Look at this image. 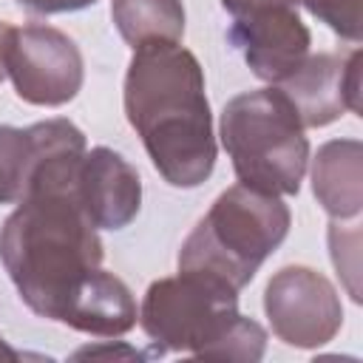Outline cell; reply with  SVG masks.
I'll return each instance as SVG.
<instances>
[{
	"mask_svg": "<svg viewBox=\"0 0 363 363\" xmlns=\"http://www.w3.org/2000/svg\"><path fill=\"white\" fill-rule=\"evenodd\" d=\"M37 142L28 128L0 125V204H17L28 187Z\"/></svg>",
	"mask_w": 363,
	"mask_h": 363,
	"instance_id": "14",
	"label": "cell"
},
{
	"mask_svg": "<svg viewBox=\"0 0 363 363\" xmlns=\"http://www.w3.org/2000/svg\"><path fill=\"white\" fill-rule=\"evenodd\" d=\"M139 323L156 354L190 352L255 363L267 352V329L238 312V292L196 272L153 281L142 298Z\"/></svg>",
	"mask_w": 363,
	"mask_h": 363,
	"instance_id": "3",
	"label": "cell"
},
{
	"mask_svg": "<svg viewBox=\"0 0 363 363\" xmlns=\"http://www.w3.org/2000/svg\"><path fill=\"white\" fill-rule=\"evenodd\" d=\"M6 74L23 102L60 108L79 94L85 62L79 45L65 31L34 23L14 28L6 54Z\"/></svg>",
	"mask_w": 363,
	"mask_h": 363,
	"instance_id": "6",
	"label": "cell"
},
{
	"mask_svg": "<svg viewBox=\"0 0 363 363\" xmlns=\"http://www.w3.org/2000/svg\"><path fill=\"white\" fill-rule=\"evenodd\" d=\"M122 105L170 187H199L216 167L204 68L182 43H145L128 62Z\"/></svg>",
	"mask_w": 363,
	"mask_h": 363,
	"instance_id": "2",
	"label": "cell"
},
{
	"mask_svg": "<svg viewBox=\"0 0 363 363\" xmlns=\"http://www.w3.org/2000/svg\"><path fill=\"white\" fill-rule=\"evenodd\" d=\"M11 34H14V26H9V23L0 20V82L9 77V74H6V54H9Z\"/></svg>",
	"mask_w": 363,
	"mask_h": 363,
	"instance_id": "18",
	"label": "cell"
},
{
	"mask_svg": "<svg viewBox=\"0 0 363 363\" xmlns=\"http://www.w3.org/2000/svg\"><path fill=\"white\" fill-rule=\"evenodd\" d=\"M303 9L326 23L337 37L349 43H360L363 37V23H360V3L363 0H298Z\"/></svg>",
	"mask_w": 363,
	"mask_h": 363,
	"instance_id": "15",
	"label": "cell"
},
{
	"mask_svg": "<svg viewBox=\"0 0 363 363\" xmlns=\"http://www.w3.org/2000/svg\"><path fill=\"white\" fill-rule=\"evenodd\" d=\"M136 320H139V312L128 284L119 275L99 267L77 292L62 323L85 335L119 337V335H128L136 326Z\"/></svg>",
	"mask_w": 363,
	"mask_h": 363,
	"instance_id": "12",
	"label": "cell"
},
{
	"mask_svg": "<svg viewBox=\"0 0 363 363\" xmlns=\"http://www.w3.org/2000/svg\"><path fill=\"white\" fill-rule=\"evenodd\" d=\"M111 20L119 37L139 48L145 43H182L187 17L182 0H111Z\"/></svg>",
	"mask_w": 363,
	"mask_h": 363,
	"instance_id": "13",
	"label": "cell"
},
{
	"mask_svg": "<svg viewBox=\"0 0 363 363\" xmlns=\"http://www.w3.org/2000/svg\"><path fill=\"white\" fill-rule=\"evenodd\" d=\"M227 40L241 51L250 71L264 82H284L309 57L312 34L298 14V3L261 6L233 17Z\"/></svg>",
	"mask_w": 363,
	"mask_h": 363,
	"instance_id": "8",
	"label": "cell"
},
{
	"mask_svg": "<svg viewBox=\"0 0 363 363\" xmlns=\"http://www.w3.org/2000/svg\"><path fill=\"white\" fill-rule=\"evenodd\" d=\"M275 3H298V0H221V9H224L230 17H238V14H247V11H252V9L275 6Z\"/></svg>",
	"mask_w": 363,
	"mask_h": 363,
	"instance_id": "17",
	"label": "cell"
},
{
	"mask_svg": "<svg viewBox=\"0 0 363 363\" xmlns=\"http://www.w3.org/2000/svg\"><path fill=\"white\" fill-rule=\"evenodd\" d=\"M275 88L292 102L303 128H323L346 111L360 113V48L349 54H309Z\"/></svg>",
	"mask_w": 363,
	"mask_h": 363,
	"instance_id": "9",
	"label": "cell"
},
{
	"mask_svg": "<svg viewBox=\"0 0 363 363\" xmlns=\"http://www.w3.org/2000/svg\"><path fill=\"white\" fill-rule=\"evenodd\" d=\"M218 136L233 159L238 184L269 196H298L309 162V139L298 111L278 88L233 96L221 111Z\"/></svg>",
	"mask_w": 363,
	"mask_h": 363,
	"instance_id": "5",
	"label": "cell"
},
{
	"mask_svg": "<svg viewBox=\"0 0 363 363\" xmlns=\"http://www.w3.org/2000/svg\"><path fill=\"white\" fill-rule=\"evenodd\" d=\"M23 9L34 14H65V11H79L94 6L96 0H17Z\"/></svg>",
	"mask_w": 363,
	"mask_h": 363,
	"instance_id": "16",
	"label": "cell"
},
{
	"mask_svg": "<svg viewBox=\"0 0 363 363\" xmlns=\"http://www.w3.org/2000/svg\"><path fill=\"white\" fill-rule=\"evenodd\" d=\"M312 193L335 218H357L363 207V145L360 139L323 142L312 159Z\"/></svg>",
	"mask_w": 363,
	"mask_h": 363,
	"instance_id": "11",
	"label": "cell"
},
{
	"mask_svg": "<svg viewBox=\"0 0 363 363\" xmlns=\"http://www.w3.org/2000/svg\"><path fill=\"white\" fill-rule=\"evenodd\" d=\"M31 133L37 159L23 199L0 227V261L26 306L62 323L82 284L102 267L105 247L77 196L85 133L62 116L34 122Z\"/></svg>",
	"mask_w": 363,
	"mask_h": 363,
	"instance_id": "1",
	"label": "cell"
},
{
	"mask_svg": "<svg viewBox=\"0 0 363 363\" xmlns=\"http://www.w3.org/2000/svg\"><path fill=\"white\" fill-rule=\"evenodd\" d=\"M264 312L272 335L295 349H318L343 326V303L335 284L303 264L284 267L269 278Z\"/></svg>",
	"mask_w": 363,
	"mask_h": 363,
	"instance_id": "7",
	"label": "cell"
},
{
	"mask_svg": "<svg viewBox=\"0 0 363 363\" xmlns=\"http://www.w3.org/2000/svg\"><path fill=\"white\" fill-rule=\"evenodd\" d=\"M77 196L96 230H122L139 216L142 179L122 153L96 145L82 156Z\"/></svg>",
	"mask_w": 363,
	"mask_h": 363,
	"instance_id": "10",
	"label": "cell"
},
{
	"mask_svg": "<svg viewBox=\"0 0 363 363\" xmlns=\"http://www.w3.org/2000/svg\"><path fill=\"white\" fill-rule=\"evenodd\" d=\"M20 357H23V354H20L17 349H11L9 340L0 335V360H20Z\"/></svg>",
	"mask_w": 363,
	"mask_h": 363,
	"instance_id": "19",
	"label": "cell"
},
{
	"mask_svg": "<svg viewBox=\"0 0 363 363\" xmlns=\"http://www.w3.org/2000/svg\"><path fill=\"white\" fill-rule=\"evenodd\" d=\"M292 216L281 196L244 184L227 187L179 250V272H196L241 292L284 244Z\"/></svg>",
	"mask_w": 363,
	"mask_h": 363,
	"instance_id": "4",
	"label": "cell"
}]
</instances>
